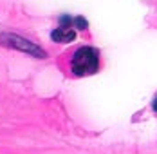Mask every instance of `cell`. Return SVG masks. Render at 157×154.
Returning a JSON list of instances; mask_svg holds the SVG:
<instances>
[{
    "label": "cell",
    "mask_w": 157,
    "mask_h": 154,
    "mask_svg": "<svg viewBox=\"0 0 157 154\" xmlns=\"http://www.w3.org/2000/svg\"><path fill=\"white\" fill-rule=\"evenodd\" d=\"M72 73L76 76H89L99 69V53L94 47H79L71 62Z\"/></svg>",
    "instance_id": "cell-1"
},
{
    "label": "cell",
    "mask_w": 157,
    "mask_h": 154,
    "mask_svg": "<svg viewBox=\"0 0 157 154\" xmlns=\"http://www.w3.org/2000/svg\"><path fill=\"white\" fill-rule=\"evenodd\" d=\"M0 44H6V46L22 49V51L29 53L33 56H38V58H45V51H44V49H40L38 46H34L33 42L22 38V36H16V34H0Z\"/></svg>",
    "instance_id": "cell-2"
},
{
    "label": "cell",
    "mask_w": 157,
    "mask_h": 154,
    "mask_svg": "<svg viewBox=\"0 0 157 154\" xmlns=\"http://www.w3.org/2000/svg\"><path fill=\"white\" fill-rule=\"evenodd\" d=\"M51 38L58 44H69L76 38V31L72 27H56L51 33Z\"/></svg>",
    "instance_id": "cell-3"
},
{
    "label": "cell",
    "mask_w": 157,
    "mask_h": 154,
    "mask_svg": "<svg viewBox=\"0 0 157 154\" xmlns=\"http://www.w3.org/2000/svg\"><path fill=\"white\" fill-rule=\"evenodd\" d=\"M74 24L78 26V29H85V27H87V22H85V20L81 18V16H78V18H74Z\"/></svg>",
    "instance_id": "cell-4"
},
{
    "label": "cell",
    "mask_w": 157,
    "mask_h": 154,
    "mask_svg": "<svg viewBox=\"0 0 157 154\" xmlns=\"http://www.w3.org/2000/svg\"><path fill=\"white\" fill-rule=\"evenodd\" d=\"M152 107H154V111L157 112V96H155V100H154V103H152Z\"/></svg>",
    "instance_id": "cell-5"
}]
</instances>
